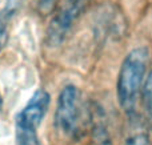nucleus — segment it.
Here are the masks:
<instances>
[{"label":"nucleus","instance_id":"39448f33","mask_svg":"<svg viewBox=\"0 0 152 145\" xmlns=\"http://www.w3.org/2000/svg\"><path fill=\"white\" fill-rule=\"evenodd\" d=\"M89 125L92 145H113L105 115L97 105H94L89 111Z\"/></svg>","mask_w":152,"mask_h":145},{"label":"nucleus","instance_id":"7ed1b4c3","mask_svg":"<svg viewBox=\"0 0 152 145\" xmlns=\"http://www.w3.org/2000/svg\"><path fill=\"white\" fill-rule=\"evenodd\" d=\"M50 103L48 92L40 89L19 112L16 117V145H42L37 129L50 108Z\"/></svg>","mask_w":152,"mask_h":145},{"label":"nucleus","instance_id":"1a4fd4ad","mask_svg":"<svg viewBox=\"0 0 152 145\" xmlns=\"http://www.w3.org/2000/svg\"><path fill=\"white\" fill-rule=\"evenodd\" d=\"M8 41V33H7V29L4 28V25L0 24V51L5 47Z\"/></svg>","mask_w":152,"mask_h":145},{"label":"nucleus","instance_id":"f03ea898","mask_svg":"<svg viewBox=\"0 0 152 145\" xmlns=\"http://www.w3.org/2000/svg\"><path fill=\"white\" fill-rule=\"evenodd\" d=\"M55 125L64 136L79 138L86 125V112L81 93L75 85L61 89L55 111Z\"/></svg>","mask_w":152,"mask_h":145},{"label":"nucleus","instance_id":"423d86ee","mask_svg":"<svg viewBox=\"0 0 152 145\" xmlns=\"http://www.w3.org/2000/svg\"><path fill=\"white\" fill-rule=\"evenodd\" d=\"M131 119V124H129L128 135L126 137V143L124 145H151V140L145 127L143 123L136 117V115H129Z\"/></svg>","mask_w":152,"mask_h":145},{"label":"nucleus","instance_id":"f257e3e1","mask_svg":"<svg viewBox=\"0 0 152 145\" xmlns=\"http://www.w3.org/2000/svg\"><path fill=\"white\" fill-rule=\"evenodd\" d=\"M150 52L145 47H137L132 49L123 60L118 75V101L120 107L128 115L135 113L139 93L143 88L145 79Z\"/></svg>","mask_w":152,"mask_h":145},{"label":"nucleus","instance_id":"0eeeda50","mask_svg":"<svg viewBox=\"0 0 152 145\" xmlns=\"http://www.w3.org/2000/svg\"><path fill=\"white\" fill-rule=\"evenodd\" d=\"M142 95H143V103H144L145 111H147L148 116L152 120V69L145 77V81L142 88Z\"/></svg>","mask_w":152,"mask_h":145},{"label":"nucleus","instance_id":"20e7f679","mask_svg":"<svg viewBox=\"0 0 152 145\" xmlns=\"http://www.w3.org/2000/svg\"><path fill=\"white\" fill-rule=\"evenodd\" d=\"M79 11L71 8L69 5L64 7L51 21L47 31V43L50 45H58L64 40L67 33L69 32L74 21L79 16Z\"/></svg>","mask_w":152,"mask_h":145},{"label":"nucleus","instance_id":"6e6552de","mask_svg":"<svg viewBox=\"0 0 152 145\" xmlns=\"http://www.w3.org/2000/svg\"><path fill=\"white\" fill-rule=\"evenodd\" d=\"M87 1L88 0H68V5L71 8H74V9L79 11V12H81V9L84 8Z\"/></svg>","mask_w":152,"mask_h":145}]
</instances>
